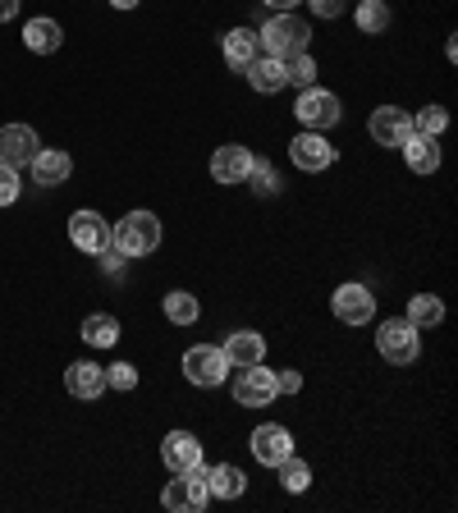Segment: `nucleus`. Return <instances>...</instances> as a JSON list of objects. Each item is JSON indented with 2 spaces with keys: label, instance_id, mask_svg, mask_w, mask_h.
<instances>
[{
  "label": "nucleus",
  "instance_id": "obj_1",
  "mask_svg": "<svg viewBox=\"0 0 458 513\" xmlns=\"http://www.w3.org/2000/svg\"><path fill=\"white\" fill-rule=\"evenodd\" d=\"M110 243L124 252V257H152L161 248V220L152 211H129V216L110 230Z\"/></svg>",
  "mask_w": 458,
  "mask_h": 513
},
{
  "label": "nucleus",
  "instance_id": "obj_2",
  "mask_svg": "<svg viewBox=\"0 0 458 513\" xmlns=\"http://www.w3.org/2000/svg\"><path fill=\"white\" fill-rule=\"evenodd\" d=\"M262 51L275 55V60H289V55L307 51V42H312V28H307V19H298L294 10L289 14H275V19H266L262 33Z\"/></svg>",
  "mask_w": 458,
  "mask_h": 513
},
{
  "label": "nucleus",
  "instance_id": "obj_3",
  "mask_svg": "<svg viewBox=\"0 0 458 513\" xmlns=\"http://www.w3.org/2000/svg\"><path fill=\"white\" fill-rule=\"evenodd\" d=\"M211 491H207V463H197V468L188 472H175V481L161 491V504L165 509H175V513H197V509H207Z\"/></svg>",
  "mask_w": 458,
  "mask_h": 513
},
{
  "label": "nucleus",
  "instance_id": "obj_4",
  "mask_svg": "<svg viewBox=\"0 0 458 513\" xmlns=\"http://www.w3.org/2000/svg\"><path fill=\"white\" fill-rule=\"evenodd\" d=\"M376 349H381V358L394 362V367H408V362H417V353H422V344H417V326L408 317L381 321V330H376Z\"/></svg>",
  "mask_w": 458,
  "mask_h": 513
},
{
  "label": "nucleus",
  "instance_id": "obj_5",
  "mask_svg": "<svg viewBox=\"0 0 458 513\" xmlns=\"http://www.w3.org/2000/svg\"><path fill=\"white\" fill-rule=\"evenodd\" d=\"M184 376L197 385V390H216V385L229 381V362L220 353V344H193L184 353Z\"/></svg>",
  "mask_w": 458,
  "mask_h": 513
},
{
  "label": "nucleus",
  "instance_id": "obj_6",
  "mask_svg": "<svg viewBox=\"0 0 458 513\" xmlns=\"http://www.w3.org/2000/svg\"><path fill=\"white\" fill-rule=\"evenodd\" d=\"M275 394H280V385H275V372H271V367H262V362H252V367H239V376H234V404H243V408H266V404H275Z\"/></svg>",
  "mask_w": 458,
  "mask_h": 513
},
{
  "label": "nucleus",
  "instance_id": "obj_7",
  "mask_svg": "<svg viewBox=\"0 0 458 513\" xmlns=\"http://www.w3.org/2000/svg\"><path fill=\"white\" fill-rule=\"evenodd\" d=\"M294 115H298V124L303 129H312V133H326V129H335L339 124V97L335 92H326V88H303V97H298V106H294Z\"/></svg>",
  "mask_w": 458,
  "mask_h": 513
},
{
  "label": "nucleus",
  "instance_id": "obj_8",
  "mask_svg": "<svg viewBox=\"0 0 458 513\" xmlns=\"http://www.w3.org/2000/svg\"><path fill=\"white\" fill-rule=\"evenodd\" d=\"M330 312H335L344 326H367L376 317V294H371L367 284H339L335 294H330Z\"/></svg>",
  "mask_w": 458,
  "mask_h": 513
},
{
  "label": "nucleus",
  "instance_id": "obj_9",
  "mask_svg": "<svg viewBox=\"0 0 458 513\" xmlns=\"http://www.w3.org/2000/svg\"><path fill=\"white\" fill-rule=\"evenodd\" d=\"M335 147H330L326 142V133H298L294 142H289V161L298 165V170H303V175H321V170H330V165H335Z\"/></svg>",
  "mask_w": 458,
  "mask_h": 513
},
{
  "label": "nucleus",
  "instance_id": "obj_10",
  "mask_svg": "<svg viewBox=\"0 0 458 513\" xmlns=\"http://www.w3.org/2000/svg\"><path fill=\"white\" fill-rule=\"evenodd\" d=\"M289 454H294V436H289V426L262 422L257 431H252V459L262 463V468H280Z\"/></svg>",
  "mask_w": 458,
  "mask_h": 513
},
{
  "label": "nucleus",
  "instance_id": "obj_11",
  "mask_svg": "<svg viewBox=\"0 0 458 513\" xmlns=\"http://www.w3.org/2000/svg\"><path fill=\"white\" fill-rule=\"evenodd\" d=\"M252 161H257V156H252L243 142H225V147L211 152V179H216V184H248Z\"/></svg>",
  "mask_w": 458,
  "mask_h": 513
},
{
  "label": "nucleus",
  "instance_id": "obj_12",
  "mask_svg": "<svg viewBox=\"0 0 458 513\" xmlns=\"http://www.w3.org/2000/svg\"><path fill=\"white\" fill-rule=\"evenodd\" d=\"M371 138L381 142V147H404L408 138H413V115L399 106H376L371 110Z\"/></svg>",
  "mask_w": 458,
  "mask_h": 513
},
{
  "label": "nucleus",
  "instance_id": "obj_13",
  "mask_svg": "<svg viewBox=\"0 0 458 513\" xmlns=\"http://www.w3.org/2000/svg\"><path fill=\"white\" fill-rule=\"evenodd\" d=\"M37 152H42V142H37V133L28 124H5L0 129V165L23 170V165H33Z\"/></svg>",
  "mask_w": 458,
  "mask_h": 513
},
{
  "label": "nucleus",
  "instance_id": "obj_14",
  "mask_svg": "<svg viewBox=\"0 0 458 513\" xmlns=\"http://www.w3.org/2000/svg\"><path fill=\"white\" fill-rule=\"evenodd\" d=\"M69 243H74L78 252L97 257L101 248H110V225L97 211H74V216H69Z\"/></svg>",
  "mask_w": 458,
  "mask_h": 513
},
{
  "label": "nucleus",
  "instance_id": "obj_15",
  "mask_svg": "<svg viewBox=\"0 0 458 513\" xmlns=\"http://www.w3.org/2000/svg\"><path fill=\"white\" fill-rule=\"evenodd\" d=\"M161 463L170 472H188L202 463V440L193 436V431H170V436L161 440Z\"/></svg>",
  "mask_w": 458,
  "mask_h": 513
},
{
  "label": "nucleus",
  "instance_id": "obj_16",
  "mask_svg": "<svg viewBox=\"0 0 458 513\" xmlns=\"http://www.w3.org/2000/svg\"><path fill=\"white\" fill-rule=\"evenodd\" d=\"M220 353H225V362L239 372V367H252V362L266 358V339L257 335V330H229V339L220 344Z\"/></svg>",
  "mask_w": 458,
  "mask_h": 513
},
{
  "label": "nucleus",
  "instance_id": "obj_17",
  "mask_svg": "<svg viewBox=\"0 0 458 513\" xmlns=\"http://www.w3.org/2000/svg\"><path fill=\"white\" fill-rule=\"evenodd\" d=\"M65 390L74 394V399H83V404L101 399V390H106V367H97V362H74L65 372Z\"/></svg>",
  "mask_w": 458,
  "mask_h": 513
},
{
  "label": "nucleus",
  "instance_id": "obj_18",
  "mask_svg": "<svg viewBox=\"0 0 458 513\" xmlns=\"http://www.w3.org/2000/svg\"><path fill=\"white\" fill-rule=\"evenodd\" d=\"M33 184L42 188H55V184H65L69 175H74V161H69V152H55V147H42V152L33 156Z\"/></svg>",
  "mask_w": 458,
  "mask_h": 513
},
{
  "label": "nucleus",
  "instance_id": "obj_19",
  "mask_svg": "<svg viewBox=\"0 0 458 513\" xmlns=\"http://www.w3.org/2000/svg\"><path fill=\"white\" fill-rule=\"evenodd\" d=\"M257 55H262V37L252 33V28H229L225 33V65L234 69V74H243Z\"/></svg>",
  "mask_w": 458,
  "mask_h": 513
},
{
  "label": "nucleus",
  "instance_id": "obj_20",
  "mask_svg": "<svg viewBox=\"0 0 458 513\" xmlns=\"http://www.w3.org/2000/svg\"><path fill=\"white\" fill-rule=\"evenodd\" d=\"M23 46L33 55H55L60 46H65V28L55 19H28V28H23Z\"/></svg>",
  "mask_w": 458,
  "mask_h": 513
},
{
  "label": "nucleus",
  "instance_id": "obj_21",
  "mask_svg": "<svg viewBox=\"0 0 458 513\" xmlns=\"http://www.w3.org/2000/svg\"><path fill=\"white\" fill-rule=\"evenodd\" d=\"M243 74H248V88L262 92V97H271V92L284 88V60H275V55H257Z\"/></svg>",
  "mask_w": 458,
  "mask_h": 513
},
{
  "label": "nucleus",
  "instance_id": "obj_22",
  "mask_svg": "<svg viewBox=\"0 0 458 513\" xmlns=\"http://www.w3.org/2000/svg\"><path fill=\"white\" fill-rule=\"evenodd\" d=\"M207 491L216 495V500H239V495L248 491V477H243V468H234V463H216V468H207Z\"/></svg>",
  "mask_w": 458,
  "mask_h": 513
},
{
  "label": "nucleus",
  "instance_id": "obj_23",
  "mask_svg": "<svg viewBox=\"0 0 458 513\" xmlns=\"http://www.w3.org/2000/svg\"><path fill=\"white\" fill-rule=\"evenodd\" d=\"M404 161L413 175H436L440 170V147L436 138H422V133H413V138L404 142Z\"/></svg>",
  "mask_w": 458,
  "mask_h": 513
},
{
  "label": "nucleus",
  "instance_id": "obj_24",
  "mask_svg": "<svg viewBox=\"0 0 458 513\" xmlns=\"http://www.w3.org/2000/svg\"><path fill=\"white\" fill-rule=\"evenodd\" d=\"M83 344H92V349H110V344H120V321L110 317V312H92V317L83 321Z\"/></svg>",
  "mask_w": 458,
  "mask_h": 513
},
{
  "label": "nucleus",
  "instance_id": "obj_25",
  "mask_svg": "<svg viewBox=\"0 0 458 513\" xmlns=\"http://www.w3.org/2000/svg\"><path fill=\"white\" fill-rule=\"evenodd\" d=\"M161 312L175 321V326H193V321L202 317V303H197L188 289H170V294L161 298Z\"/></svg>",
  "mask_w": 458,
  "mask_h": 513
},
{
  "label": "nucleus",
  "instance_id": "obj_26",
  "mask_svg": "<svg viewBox=\"0 0 458 513\" xmlns=\"http://www.w3.org/2000/svg\"><path fill=\"white\" fill-rule=\"evenodd\" d=\"M408 321H413L417 330H431L445 321V303H440L436 294H413L408 298Z\"/></svg>",
  "mask_w": 458,
  "mask_h": 513
},
{
  "label": "nucleus",
  "instance_id": "obj_27",
  "mask_svg": "<svg viewBox=\"0 0 458 513\" xmlns=\"http://www.w3.org/2000/svg\"><path fill=\"white\" fill-rule=\"evenodd\" d=\"M317 60H312V55L307 51H298V55H289V60H284V83H294V88H317Z\"/></svg>",
  "mask_w": 458,
  "mask_h": 513
},
{
  "label": "nucleus",
  "instance_id": "obj_28",
  "mask_svg": "<svg viewBox=\"0 0 458 513\" xmlns=\"http://www.w3.org/2000/svg\"><path fill=\"white\" fill-rule=\"evenodd\" d=\"M362 33H385L390 28V5L385 0H358V10H353Z\"/></svg>",
  "mask_w": 458,
  "mask_h": 513
},
{
  "label": "nucleus",
  "instance_id": "obj_29",
  "mask_svg": "<svg viewBox=\"0 0 458 513\" xmlns=\"http://www.w3.org/2000/svg\"><path fill=\"white\" fill-rule=\"evenodd\" d=\"M275 472H280V486H284V491H289V495H303L307 486H312V463L294 459V454H289V459H284Z\"/></svg>",
  "mask_w": 458,
  "mask_h": 513
},
{
  "label": "nucleus",
  "instance_id": "obj_30",
  "mask_svg": "<svg viewBox=\"0 0 458 513\" xmlns=\"http://www.w3.org/2000/svg\"><path fill=\"white\" fill-rule=\"evenodd\" d=\"M449 129V110L445 106H426L413 115V133H422V138H440V133Z\"/></svg>",
  "mask_w": 458,
  "mask_h": 513
},
{
  "label": "nucleus",
  "instance_id": "obj_31",
  "mask_svg": "<svg viewBox=\"0 0 458 513\" xmlns=\"http://www.w3.org/2000/svg\"><path fill=\"white\" fill-rule=\"evenodd\" d=\"M248 184L257 188L262 197H271V193H280V170H275L271 161H252V175H248Z\"/></svg>",
  "mask_w": 458,
  "mask_h": 513
},
{
  "label": "nucleus",
  "instance_id": "obj_32",
  "mask_svg": "<svg viewBox=\"0 0 458 513\" xmlns=\"http://www.w3.org/2000/svg\"><path fill=\"white\" fill-rule=\"evenodd\" d=\"M106 390H120V394L138 390V367H133V362H115V367H106Z\"/></svg>",
  "mask_w": 458,
  "mask_h": 513
},
{
  "label": "nucleus",
  "instance_id": "obj_33",
  "mask_svg": "<svg viewBox=\"0 0 458 513\" xmlns=\"http://www.w3.org/2000/svg\"><path fill=\"white\" fill-rule=\"evenodd\" d=\"M19 170L14 165H0V207H14L19 202Z\"/></svg>",
  "mask_w": 458,
  "mask_h": 513
},
{
  "label": "nucleus",
  "instance_id": "obj_34",
  "mask_svg": "<svg viewBox=\"0 0 458 513\" xmlns=\"http://www.w3.org/2000/svg\"><path fill=\"white\" fill-rule=\"evenodd\" d=\"M307 5H312L317 19H339V14H344V0H307Z\"/></svg>",
  "mask_w": 458,
  "mask_h": 513
},
{
  "label": "nucleus",
  "instance_id": "obj_35",
  "mask_svg": "<svg viewBox=\"0 0 458 513\" xmlns=\"http://www.w3.org/2000/svg\"><path fill=\"white\" fill-rule=\"evenodd\" d=\"M97 257H101V266H106V271H110V275H120V266H124V262H129V257H124V252H120V248H115V243H110V248H101V252H97Z\"/></svg>",
  "mask_w": 458,
  "mask_h": 513
},
{
  "label": "nucleus",
  "instance_id": "obj_36",
  "mask_svg": "<svg viewBox=\"0 0 458 513\" xmlns=\"http://www.w3.org/2000/svg\"><path fill=\"white\" fill-rule=\"evenodd\" d=\"M275 385H280L284 394H298V390H303V372H280V376H275Z\"/></svg>",
  "mask_w": 458,
  "mask_h": 513
},
{
  "label": "nucleus",
  "instance_id": "obj_37",
  "mask_svg": "<svg viewBox=\"0 0 458 513\" xmlns=\"http://www.w3.org/2000/svg\"><path fill=\"white\" fill-rule=\"evenodd\" d=\"M266 10H275V14H289L294 10V5H303V0H262Z\"/></svg>",
  "mask_w": 458,
  "mask_h": 513
},
{
  "label": "nucleus",
  "instance_id": "obj_38",
  "mask_svg": "<svg viewBox=\"0 0 458 513\" xmlns=\"http://www.w3.org/2000/svg\"><path fill=\"white\" fill-rule=\"evenodd\" d=\"M19 14V0H0V23H10Z\"/></svg>",
  "mask_w": 458,
  "mask_h": 513
},
{
  "label": "nucleus",
  "instance_id": "obj_39",
  "mask_svg": "<svg viewBox=\"0 0 458 513\" xmlns=\"http://www.w3.org/2000/svg\"><path fill=\"white\" fill-rule=\"evenodd\" d=\"M110 5H115V10H138L142 0H110Z\"/></svg>",
  "mask_w": 458,
  "mask_h": 513
}]
</instances>
